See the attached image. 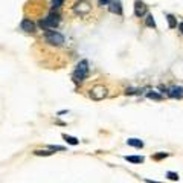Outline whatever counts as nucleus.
Returning a JSON list of instances; mask_svg holds the SVG:
<instances>
[{"label":"nucleus","mask_w":183,"mask_h":183,"mask_svg":"<svg viewBox=\"0 0 183 183\" xmlns=\"http://www.w3.org/2000/svg\"><path fill=\"white\" fill-rule=\"evenodd\" d=\"M63 3H64V0H52V6L54 8H60Z\"/></svg>","instance_id":"obj_19"},{"label":"nucleus","mask_w":183,"mask_h":183,"mask_svg":"<svg viewBox=\"0 0 183 183\" xmlns=\"http://www.w3.org/2000/svg\"><path fill=\"white\" fill-rule=\"evenodd\" d=\"M166 177H168L170 180H179V174H177V172H172V171L166 172Z\"/></svg>","instance_id":"obj_14"},{"label":"nucleus","mask_w":183,"mask_h":183,"mask_svg":"<svg viewBox=\"0 0 183 183\" xmlns=\"http://www.w3.org/2000/svg\"><path fill=\"white\" fill-rule=\"evenodd\" d=\"M148 183H159V182H154V180H147Z\"/></svg>","instance_id":"obj_22"},{"label":"nucleus","mask_w":183,"mask_h":183,"mask_svg":"<svg viewBox=\"0 0 183 183\" xmlns=\"http://www.w3.org/2000/svg\"><path fill=\"white\" fill-rule=\"evenodd\" d=\"M49 149H50V151H64V147H60V145H50V147H49Z\"/></svg>","instance_id":"obj_17"},{"label":"nucleus","mask_w":183,"mask_h":183,"mask_svg":"<svg viewBox=\"0 0 183 183\" xmlns=\"http://www.w3.org/2000/svg\"><path fill=\"white\" fill-rule=\"evenodd\" d=\"M90 98L92 99H95V101H101V99H104L105 96H107V92H108V89L105 87V86H102V84H96V86H93L90 90Z\"/></svg>","instance_id":"obj_4"},{"label":"nucleus","mask_w":183,"mask_h":183,"mask_svg":"<svg viewBox=\"0 0 183 183\" xmlns=\"http://www.w3.org/2000/svg\"><path fill=\"white\" fill-rule=\"evenodd\" d=\"M168 95H170L171 98H174V99H180V98H183V87L174 86V87H171V89L168 90Z\"/></svg>","instance_id":"obj_5"},{"label":"nucleus","mask_w":183,"mask_h":183,"mask_svg":"<svg viewBox=\"0 0 183 183\" xmlns=\"http://www.w3.org/2000/svg\"><path fill=\"white\" fill-rule=\"evenodd\" d=\"M58 23H60V15L52 12V14H49L46 18H43V20L40 22V26H41L43 29L52 31V29H55L58 26Z\"/></svg>","instance_id":"obj_3"},{"label":"nucleus","mask_w":183,"mask_h":183,"mask_svg":"<svg viewBox=\"0 0 183 183\" xmlns=\"http://www.w3.org/2000/svg\"><path fill=\"white\" fill-rule=\"evenodd\" d=\"M72 11L75 12L76 15H80V17H87L89 14L93 12V3H92L90 0H73V3H72Z\"/></svg>","instance_id":"obj_1"},{"label":"nucleus","mask_w":183,"mask_h":183,"mask_svg":"<svg viewBox=\"0 0 183 183\" xmlns=\"http://www.w3.org/2000/svg\"><path fill=\"white\" fill-rule=\"evenodd\" d=\"M145 12H147V6H145V3H144V2H140V0H136V2H134V14H136L137 17H142Z\"/></svg>","instance_id":"obj_6"},{"label":"nucleus","mask_w":183,"mask_h":183,"mask_svg":"<svg viewBox=\"0 0 183 183\" xmlns=\"http://www.w3.org/2000/svg\"><path fill=\"white\" fill-rule=\"evenodd\" d=\"M98 2H99V6H107L112 3V0H98Z\"/></svg>","instance_id":"obj_20"},{"label":"nucleus","mask_w":183,"mask_h":183,"mask_svg":"<svg viewBox=\"0 0 183 183\" xmlns=\"http://www.w3.org/2000/svg\"><path fill=\"white\" fill-rule=\"evenodd\" d=\"M147 96H148L149 99H162V96H160V95H157V93H154V92H149Z\"/></svg>","instance_id":"obj_16"},{"label":"nucleus","mask_w":183,"mask_h":183,"mask_svg":"<svg viewBox=\"0 0 183 183\" xmlns=\"http://www.w3.org/2000/svg\"><path fill=\"white\" fill-rule=\"evenodd\" d=\"M20 28H22L23 31H26V32H32V31L35 29V24L31 22L29 18H24V20L22 22V24H20Z\"/></svg>","instance_id":"obj_7"},{"label":"nucleus","mask_w":183,"mask_h":183,"mask_svg":"<svg viewBox=\"0 0 183 183\" xmlns=\"http://www.w3.org/2000/svg\"><path fill=\"white\" fill-rule=\"evenodd\" d=\"M87 72H89V63H87V60H82V61H80V64L76 66L75 72H73V81L81 82L87 76Z\"/></svg>","instance_id":"obj_2"},{"label":"nucleus","mask_w":183,"mask_h":183,"mask_svg":"<svg viewBox=\"0 0 183 183\" xmlns=\"http://www.w3.org/2000/svg\"><path fill=\"white\" fill-rule=\"evenodd\" d=\"M34 154L35 156H52V151L50 149H35Z\"/></svg>","instance_id":"obj_12"},{"label":"nucleus","mask_w":183,"mask_h":183,"mask_svg":"<svg viewBox=\"0 0 183 183\" xmlns=\"http://www.w3.org/2000/svg\"><path fill=\"white\" fill-rule=\"evenodd\" d=\"M63 139H64V140H67V144H70V145H78V142H80L76 137L67 136V134H63Z\"/></svg>","instance_id":"obj_11"},{"label":"nucleus","mask_w":183,"mask_h":183,"mask_svg":"<svg viewBox=\"0 0 183 183\" xmlns=\"http://www.w3.org/2000/svg\"><path fill=\"white\" fill-rule=\"evenodd\" d=\"M127 144H128L130 147H134V148H142V147H144V142H142L140 139H134V137L128 139Z\"/></svg>","instance_id":"obj_9"},{"label":"nucleus","mask_w":183,"mask_h":183,"mask_svg":"<svg viewBox=\"0 0 183 183\" xmlns=\"http://www.w3.org/2000/svg\"><path fill=\"white\" fill-rule=\"evenodd\" d=\"M125 160L131 162V163H142L144 157L142 156H125Z\"/></svg>","instance_id":"obj_10"},{"label":"nucleus","mask_w":183,"mask_h":183,"mask_svg":"<svg viewBox=\"0 0 183 183\" xmlns=\"http://www.w3.org/2000/svg\"><path fill=\"white\" fill-rule=\"evenodd\" d=\"M168 23H170V28H175L177 26V22H175L174 15H168Z\"/></svg>","instance_id":"obj_15"},{"label":"nucleus","mask_w":183,"mask_h":183,"mask_svg":"<svg viewBox=\"0 0 183 183\" xmlns=\"http://www.w3.org/2000/svg\"><path fill=\"white\" fill-rule=\"evenodd\" d=\"M145 24H147L148 28H156V22H154V17H153V15H147Z\"/></svg>","instance_id":"obj_13"},{"label":"nucleus","mask_w":183,"mask_h":183,"mask_svg":"<svg viewBox=\"0 0 183 183\" xmlns=\"http://www.w3.org/2000/svg\"><path fill=\"white\" fill-rule=\"evenodd\" d=\"M166 156H168V153H159V154L153 156V159H154V160H160V159H163V157H166Z\"/></svg>","instance_id":"obj_18"},{"label":"nucleus","mask_w":183,"mask_h":183,"mask_svg":"<svg viewBox=\"0 0 183 183\" xmlns=\"http://www.w3.org/2000/svg\"><path fill=\"white\" fill-rule=\"evenodd\" d=\"M179 29H180V32H182V34H183V22L180 23V24H179Z\"/></svg>","instance_id":"obj_21"},{"label":"nucleus","mask_w":183,"mask_h":183,"mask_svg":"<svg viewBox=\"0 0 183 183\" xmlns=\"http://www.w3.org/2000/svg\"><path fill=\"white\" fill-rule=\"evenodd\" d=\"M110 11L114 12V14H122V6H121V2L119 0H112Z\"/></svg>","instance_id":"obj_8"}]
</instances>
